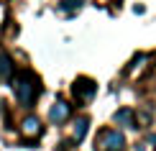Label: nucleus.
Wrapping results in <instances>:
<instances>
[{
  "instance_id": "nucleus-1",
  "label": "nucleus",
  "mask_w": 156,
  "mask_h": 151,
  "mask_svg": "<svg viewBox=\"0 0 156 151\" xmlns=\"http://www.w3.org/2000/svg\"><path fill=\"white\" fill-rule=\"evenodd\" d=\"M10 82H13V95H16L18 105L34 108L38 95H41V80H38V74H34L31 69H23L18 74H13Z\"/></svg>"
},
{
  "instance_id": "nucleus-2",
  "label": "nucleus",
  "mask_w": 156,
  "mask_h": 151,
  "mask_svg": "<svg viewBox=\"0 0 156 151\" xmlns=\"http://www.w3.org/2000/svg\"><path fill=\"white\" fill-rule=\"evenodd\" d=\"M126 149V136L118 128H102L97 133V151H123Z\"/></svg>"
},
{
  "instance_id": "nucleus-3",
  "label": "nucleus",
  "mask_w": 156,
  "mask_h": 151,
  "mask_svg": "<svg viewBox=\"0 0 156 151\" xmlns=\"http://www.w3.org/2000/svg\"><path fill=\"white\" fill-rule=\"evenodd\" d=\"M95 92H97V84H95V80H90V77H77L74 84H72V95H74V100L82 102V105L92 100Z\"/></svg>"
},
{
  "instance_id": "nucleus-4",
  "label": "nucleus",
  "mask_w": 156,
  "mask_h": 151,
  "mask_svg": "<svg viewBox=\"0 0 156 151\" xmlns=\"http://www.w3.org/2000/svg\"><path fill=\"white\" fill-rule=\"evenodd\" d=\"M69 115H72V105H69L67 100H62V97L49 108V120L54 123V126H62V123H67V120H69Z\"/></svg>"
},
{
  "instance_id": "nucleus-5",
  "label": "nucleus",
  "mask_w": 156,
  "mask_h": 151,
  "mask_svg": "<svg viewBox=\"0 0 156 151\" xmlns=\"http://www.w3.org/2000/svg\"><path fill=\"white\" fill-rule=\"evenodd\" d=\"M21 133H23L26 141H36V138H41V133H44L41 120H38L36 115H26L23 123H21Z\"/></svg>"
},
{
  "instance_id": "nucleus-6",
  "label": "nucleus",
  "mask_w": 156,
  "mask_h": 151,
  "mask_svg": "<svg viewBox=\"0 0 156 151\" xmlns=\"http://www.w3.org/2000/svg\"><path fill=\"white\" fill-rule=\"evenodd\" d=\"M13 74H16V64H13L10 54H8L3 46H0V80L10 82V80H13Z\"/></svg>"
},
{
  "instance_id": "nucleus-7",
  "label": "nucleus",
  "mask_w": 156,
  "mask_h": 151,
  "mask_svg": "<svg viewBox=\"0 0 156 151\" xmlns=\"http://www.w3.org/2000/svg\"><path fill=\"white\" fill-rule=\"evenodd\" d=\"M87 128H90V118H74V123H72V141L74 143H82V138L87 136Z\"/></svg>"
},
{
  "instance_id": "nucleus-8",
  "label": "nucleus",
  "mask_w": 156,
  "mask_h": 151,
  "mask_svg": "<svg viewBox=\"0 0 156 151\" xmlns=\"http://www.w3.org/2000/svg\"><path fill=\"white\" fill-rule=\"evenodd\" d=\"M113 120L118 123V126H123V128H138V123H136V113H133V110H128V108H120L118 113L113 115Z\"/></svg>"
},
{
  "instance_id": "nucleus-9",
  "label": "nucleus",
  "mask_w": 156,
  "mask_h": 151,
  "mask_svg": "<svg viewBox=\"0 0 156 151\" xmlns=\"http://www.w3.org/2000/svg\"><path fill=\"white\" fill-rule=\"evenodd\" d=\"M82 3H84V0H62V10L74 13V10H80V8H82Z\"/></svg>"
},
{
  "instance_id": "nucleus-10",
  "label": "nucleus",
  "mask_w": 156,
  "mask_h": 151,
  "mask_svg": "<svg viewBox=\"0 0 156 151\" xmlns=\"http://www.w3.org/2000/svg\"><path fill=\"white\" fill-rule=\"evenodd\" d=\"M146 143H151V146H154V151H156V133H151V136H148V138H146Z\"/></svg>"
}]
</instances>
